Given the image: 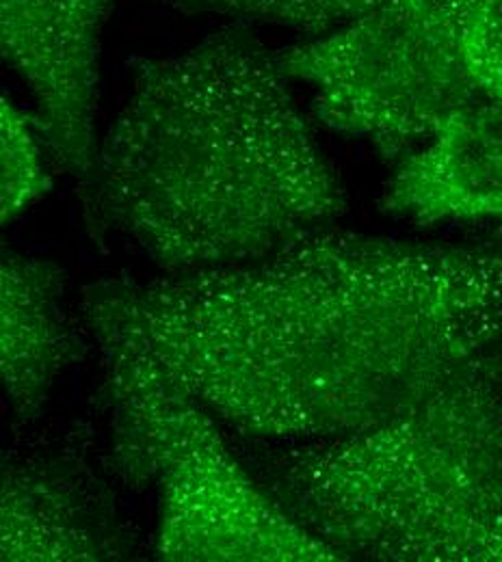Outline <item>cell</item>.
Wrapping results in <instances>:
<instances>
[{
  "label": "cell",
  "mask_w": 502,
  "mask_h": 562,
  "mask_svg": "<svg viewBox=\"0 0 502 562\" xmlns=\"http://www.w3.org/2000/svg\"><path fill=\"white\" fill-rule=\"evenodd\" d=\"M381 206L419 223L502 221V100L479 98L405 156Z\"/></svg>",
  "instance_id": "obj_8"
},
{
  "label": "cell",
  "mask_w": 502,
  "mask_h": 562,
  "mask_svg": "<svg viewBox=\"0 0 502 562\" xmlns=\"http://www.w3.org/2000/svg\"><path fill=\"white\" fill-rule=\"evenodd\" d=\"M464 46L479 89L502 100V0H477L468 18Z\"/></svg>",
  "instance_id": "obj_12"
},
{
  "label": "cell",
  "mask_w": 502,
  "mask_h": 562,
  "mask_svg": "<svg viewBox=\"0 0 502 562\" xmlns=\"http://www.w3.org/2000/svg\"><path fill=\"white\" fill-rule=\"evenodd\" d=\"M42 135L31 111L20 109L13 100H0V191L2 223L42 200L53 180L42 160Z\"/></svg>",
  "instance_id": "obj_11"
},
{
  "label": "cell",
  "mask_w": 502,
  "mask_h": 562,
  "mask_svg": "<svg viewBox=\"0 0 502 562\" xmlns=\"http://www.w3.org/2000/svg\"><path fill=\"white\" fill-rule=\"evenodd\" d=\"M477 0H390L325 35L274 50L314 91L316 117L401 162L486 93L466 59Z\"/></svg>",
  "instance_id": "obj_5"
},
{
  "label": "cell",
  "mask_w": 502,
  "mask_h": 562,
  "mask_svg": "<svg viewBox=\"0 0 502 562\" xmlns=\"http://www.w3.org/2000/svg\"><path fill=\"white\" fill-rule=\"evenodd\" d=\"M252 31L137 59L100 139L87 223L113 225L167 276L256 262L347 211V195Z\"/></svg>",
  "instance_id": "obj_2"
},
{
  "label": "cell",
  "mask_w": 502,
  "mask_h": 562,
  "mask_svg": "<svg viewBox=\"0 0 502 562\" xmlns=\"http://www.w3.org/2000/svg\"><path fill=\"white\" fill-rule=\"evenodd\" d=\"M80 312L247 435L341 439L499 355L502 247L323 225L241 267L89 283Z\"/></svg>",
  "instance_id": "obj_1"
},
{
  "label": "cell",
  "mask_w": 502,
  "mask_h": 562,
  "mask_svg": "<svg viewBox=\"0 0 502 562\" xmlns=\"http://www.w3.org/2000/svg\"><path fill=\"white\" fill-rule=\"evenodd\" d=\"M187 15H219L243 24H276L308 37L336 31L390 0H149Z\"/></svg>",
  "instance_id": "obj_10"
},
{
  "label": "cell",
  "mask_w": 502,
  "mask_h": 562,
  "mask_svg": "<svg viewBox=\"0 0 502 562\" xmlns=\"http://www.w3.org/2000/svg\"><path fill=\"white\" fill-rule=\"evenodd\" d=\"M66 273L57 262L13 251L0 262V374L20 422L40 416L57 379L87 345L64 307Z\"/></svg>",
  "instance_id": "obj_9"
},
{
  "label": "cell",
  "mask_w": 502,
  "mask_h": 562,
  "mask_svg": "<svg viewBox=\"0 0 502 562\" xmlns=\"http://www.w3.org/2000/svg\"><path fill=\"white\" fill-rule=\"evenodd\" d=\"M267 490L343 561L502 562V361L356 435L287 441Z\"/></svg>",
  "instance_id": "obj_3"
},
{
  "label": "cell",
  "mask_w": 502,
  "mask_h": 562,
  "mask_svg": "<svg viewBox=\"0 0 502 562\" xmlns=\"http://www.w3.org/2000/svg\"><path fill=\"white\" fill-rule=\"evenodd\" d=\"M2 561L98 562L122 554L102 490L82 468L22 459L2 468Z\"/></svg>",
  "instance_id": "obj_7"
},
{
  "label": "cell",
  "mask_w": 502,
  "mask_h": 562,
  "mask_svg": "<svg viewBox=\"0 0 502 562\" xmlns=\"http://www.w3.org/2000/svg\"><path fill=\"white\" fill-rule=\"evenodd\" d=\"M113 0H0V50L29 87L33 120L72 178L85 216L98 160L102 33Z\"/></svg>",
  "instance_id": "obj_6"
},
{
  "label": "cell",
  "mask_w": 502,
  "mask_h": 562,
  "mask_svg": "<svg viewBox=\"0 0 502 562\" xmlns=\"http://www.w3.org/2000/svg\"><path fill=\"white\" fill-rule=\"evenodd\" d=\"M96 347L111 412V463L126 485L156 490L160 561H343L252 479L198 398L142 352Z\"/></svg>",
  "instance_id": "obj_4"
}]
</instances>
